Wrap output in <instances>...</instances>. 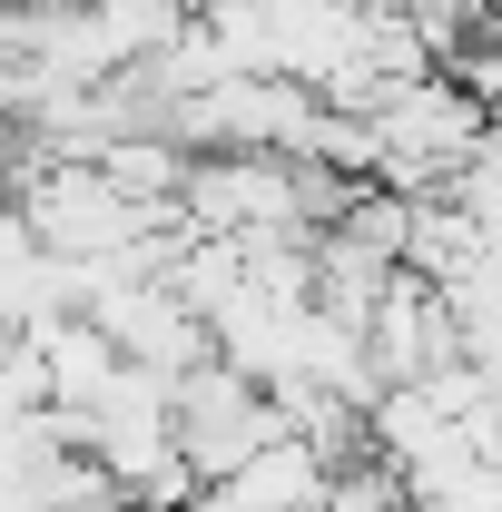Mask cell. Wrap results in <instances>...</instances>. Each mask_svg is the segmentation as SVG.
<instances>
[{
  "mask_svg": "<svg viewBox=\"0 0 502 512\" xmlns=\"http://www.w3.org/2000/svg\"><path fill=\"white\" fill-rule=\"evenodd\" d=\"M483 138H493V109H483L453 69H424V79H404L375 109V178L404 188V197H443L453 168H463Z\"/></svg>",
  "mask_w": 502,
  "mask_h": 512,
  "instance_id": "1",
  "label": "cell"
},
{
  "mask_svg": "<svg viewBox=\"0 0 502 512\" xmlns=\"http://www.w3.org/2000/svg\"><path fill=\"white\" fill-rule=\"evenodd\" d=\"M10 197H20L30 237L50 256H79V266H89V256H128L158 217H178V207H138L99 158H30Z\"/></svg>",
  "mask_w": 502,
  "mask_h": 512,
  "instance_id": "2",
  "label": "cell"
},
{
  "mask_svg": "<svg viewBox=\"0 0 502 512\" xmlns=\"http://www.w3.org/2000/svg\"><path fill=\"white\" fill-rule=\"evenodd\" d=\"M276 434H286V404H276L247 365L207 355V365H188V375H178V453L197 463V483H227V473H237V463H256Z\"/></svg>",
  "mask_w": 502,
  "mask_h": 512,
  "instance_id": "3",
  "label": "cell"
},
{
  "mask_svg": "<svg viewBox=\"0 0 502 512\" xmlns=\"http://www.w3.org/2000/svg\"><path fill=\"white\" fill-rule=\"evenodd\" d=\"M365 345H375V375H384V384H414V375H443V365H463L453 296H443L434 276L394 266V286H384V306H375V325H365Z\"/></svg>",
  "mask_w": 502,
  "mask_h": 512,
  "instance_id": "4",
  "label": "cell"
},
{
  "mask_svg": "<svg viewBox=\"0 0 502 512\" xmlns=\"http://www.w3.org/2000/svg\"><path fill=\"white\" fill-rule=\"evenodd\" d=\"M325 493H335V463L306 434H276L256 463H237L227 483H207L217 512H325Z\"/></svg>",
  "mask_w": 502,
  "mask_h": 512,
  "instance_id": "5",
  "label": "cell"
},
{
  "mask_svg": "<svg viewBox=\"0 0 502 512\" xmlns=\"http://www.w3.org/2000/svg\"><path fill=\"white\" fill-rule=\"evenodd\" d=\"M30 345H40V375H50V404H69V414H89L109 384H119V335L99 316H50V325H20Z\"/></svg>",
  "mask_w": 502,
  "mask_h": 512,
  "instance_id": "6",
  "label": "cell"
},
{
  "mask_svg": "<svg viewBox=\"0 0 502 512\" xmlns=\"http://www.w3.org/2000/svg\"><path fill=\"white\" fill-rule=\"evenodd\" d=\"M384 286H394V256H375L365 237H345V227H315V306L345 325H375Z\"/></svg>",
  "mask_w": 502,
  "mask_h": 512,
  "instance_id": "7",
  "label": "cell"
},
{
  "mask_svg": "<svg viewBox=\"0 0 502 512\" xmlns=\"http://www.w3.org/2000/svg\"><path fill=\"white\" fill-rule=\"evenodd\" d=\"M493 256V237L453 207V197H414V237H404V266L414 276H434V286H463L473 266Z\"/></svg>",
  "mask_w": 502,
  "mask_h": 512,
  "instance_id": "8",
  "label": "cell"
},
{
  "mask_svg": "<svg viewBox=\"0 0 502 512\" xmlns=\"http://www.w3.org/2000/svg\"><path fill=\"white\" fill-rule=\"evenodd\" d=\"M414 512H502V463H493V473H473L463 493H443V503H414Z\"/></svg>",
  "mask_w": 502,
  "mask_h": 512,
  "instance_id": "9",
  "label": "cell"
}]
</instances>
